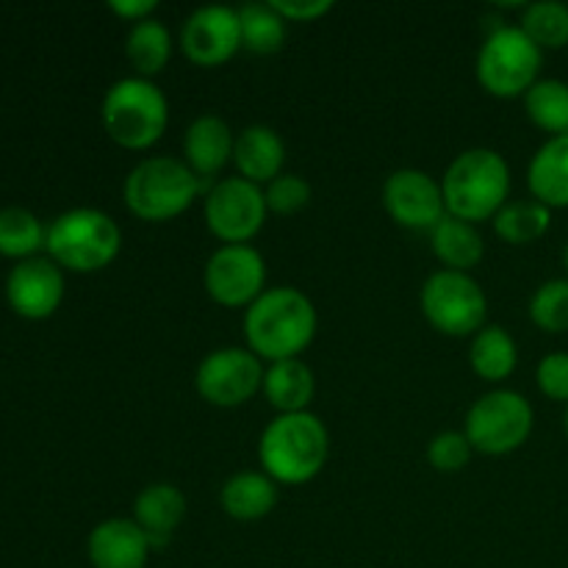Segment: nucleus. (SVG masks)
<instances>
[{"label":"nucleus","instance_id":"nucleus-1","mask_svg":"<svg viewBox=\"0 0 568 568\" xmlns=\"http://www.w3.org/2000/svg\"><path fill=\"white\" fill-rule=\"evenodd\" d=\"M316 308L294 286H272L244 311V338L261 361L297 358L316 336Z\"/></svg>","mask_w":568,"mask_h":568},{"label":"nucleus","instance_id":"nucleus-2","mask_svg":"<svg viewBox=\"0 0 568 568\" xmlns=\"http://www.w3.org/2000/svg\"><path fill=\"white\" fill-rule=\"evenodd\" d=\"M331 458V433L325 422L311 410L277 414L258 438L261 471L277 486L311 483Z\"/></svg>","mask_w":568,"mask_h":568},{"label":"nucleus","instance_id":"nucleus-3","mask_svg":"<svg viewBox=\"0 0 568 568\" xmlns=\"http://www.w3.org/2000/svg\"><path fill=\"white\" fill-rule=\"evenodd\" d=\"M447 214L458 220L486 222L508 203L510 166L494 148H469L449 161L442 178Z\"/></svg>","mask_w":568,"mask_h":568},{"label":"nucleus","instance_id":"nucleus-4","mask_svg":"<svg viewBox=\"0 0 568 568\" xmlns=\"http://www.w3.org/2000/svg\"><path fill=\"white\" fill-rule=\"evenodd\" d=\"M100 120L111 142L128 150H148L164 136L170 103L153 78L128 75L105 89Z\"/></svg>","mask_w":568,"mask_h":568},{"label":"nucleus","instance_id":"nucleus-5","mask_svg":"<svg viewBox=\"0 0 568 568\" xmlns=\"http://www.w3.org/2000/svg\"><path fill=\"white\" fill-rule=\"evenodd\" d=\"M200 194V178L175 155L142 159L122 183L128 211L144 222H166L192 209Z\"/></svg>","mask_w":568,"mask_h":568},{"label":"nucleus","instance_id":"nucleus-6","mask_svg":"<svg viewBox=\"0 0 568 568\" xmlns=\"http://www.w3.org/2000/svg\"><path fill=\"white\" fill-rule=\"evenodd\" d=\"M50 258L72 272H100L120 255L122 231L114 216L100 209H70L48 225Z\"/></svg>","mask_w":568,"mask_h":568},{"label":"nucleus","instance_id":"nucleus-7","mask_svg":"<svg viewBox=\"0 0 568 568\" xmlns=\"http://www.w3.org/2000/svg\"><path fill=\"white\" fill-rule=\"evenodd\" d=\"M544 50L521 26H497L477 50L475 72L480 87L494 98H525L538 81Z\"/></svg>","mask_w":568,"mask_h":568},{"label":"nucleus","instance_id":"nucleus-8","mask_svg":"<svg viewBox=\"0 0 568 568\" xmlns=\"http://www.w3.org/2000/svg\"><path fill=\"white\" fill-rule=\"evenodd\" d=\"M536 414L525 394L514 388H494L469 405L464 433L471 449L483 455H510L530 438Z\"/></svg>","mask_w":568,"mask_h":568},{"label":"nucleus","instance_id":"nucleus-9","mask_svg":"<svg viewBox=\"0 0 568 568\" xmlns=\"http://www.w3.org/2000/svg\"><path fill=\"white\" fill-rule=\"evenodd\" d=\"M419 305L425 320L444 336H475L486 325L488 297L469 272H433L422 286Z\"/></svg>","mask_w":568,"mask_h":568},{"label":"nucleus","instance_id":"nucleus-10","mask_svg":"<svg viewBox=\"0 0 568 568\" xmlns=\"http://www.w3.org/2000/svg\"><path fill=\"white\" fill-rule=\"evenodd\" d=\"M205 225L222 244H250L264 227L266 197L258 183L242 175L222 178L209 189L203 203Z\"/></svg>","mask_w":568,"mask_h":568},{"label":"nucleus","instance_id":"nucleus-11","mask_svg":"<svg viewBox=\"0 0 568 568\" xmlns=\"http://www.w3.org/2000/svg\"><path fill=\"white\" fill-rule=\"evenodd\" d=\"M264 361L247 347L211 349L194 372V388L216 408H239L264 386Z\"/></svg>","mask_w":568,"mask_h":568},{"label":"nucleus","instance_id":"nucleus-12","mask_svg":"<svg viewBox=\"0 0 568 568\" xmlns=\"http://www.w3.org/2000/svg\"><path fill=\"white\" fill-rule=\"evenodd\" d=\"M205 292L225 308H250L266 292V261L253 244H220L203 270Z\"/></svg>","mask_w":568,"mask_h":568},{"label":"nucleus","instance_id":"nucleus-13","mask_svg":"<svg viewBox=\"0 0 568 568\" xmlns=\"http://www.w3.org/2000/svg\"><path fill=\"white\" fill-rule=\"evenodd\" d=\"M383 205L397 225L430 233L447 216L442 183L425 170L403 166L383 183Z\"/></svg>","mask_w":568,"mask_h":568},{"label":"nucleus","instance_id":"nucleus-14","mask_svg":"<svg viewBox=\"0 0 568 568\" xmlns=\"http://www.w3.org/2000/svg\"><path fill=\"white\" fill-rule=\"evenodd\" d=\"M181 48L197 67H220L242 50L239 9L222 3L197 6L183 20Z\"/></svg>","mask_w":568,"mask_h":568},{"label":"nucleus","instance_id":"nucleus-15","mask_svg":"<svg viewBox=\"0 0 568 568\" xmlns=\"http://www.w3.org/2000/svg\"><path fill=\"white\" fill-rule=\"evenodd\" d=\"M6 300L22 320H48L64 300V272L42 255L17 261L6 277Z\"/></svg>","mask_w":568,"mask_h":568},{"label":"nucleus","instance_id":"nucleus-16","mask_svg":"<svg viewBox=\"0 0 568 568\" xmlns=\"http://www.w3.org/2000/svg\"><path fill=\"white\" fill-rule=\"evenodd\" d=\"M150 552V538L125 516L100 521L87 538V558L92 568H148Z\"/></svg>","mask_w":568,"mask_h":568},{"label":"nucleus","instance_id":"nucleus-17","mask_svg":"<svg viewBox=\"0 0 568 568\" xmlns=\"http://www.w3.org/2000/svg\"><path fill=\"white\" fill-rule=\"evenodd\" d=\"M236 133L220 114H200L183 133V161L197 178H211L233 161Z\"/></svg>","mask_w":568,"mask_h":568},{"label":"nucleus","instance_id":"nucleus-18","mask_svg":"<svg viewBox=\"0 0 568 568\" xmlns=\"http://www.w3.org/2000/svg\"><path fill=\"white\" fill-rule=\"evenodd\" d=\"M186 519V497L172 483H150L133 503V521L144 530L153 549L166 547Z\"/></svg>","mask_w":568,"mask_h":568},{"label":"nucleus","instance_id":"nucleus-19","mask_svg":"<svg viewBox=\"0 0 568 568\" xmlns=\"http://www.w3.org/2000/svg\"><path fill=\"white\" fill-rule=\"evenodd\" d=\"M233 164H236L239 175L258 186L275 181L286 164V144H283L281 133L264 122L247 125L242 133H236Z\"/></svg>","mask_w":568,"mask_h":568},{"label":"nucleus","instance_id":"nucleus-20","mask_svg":"<svg viewBox=\"0 0 568 568\" xmlns=\"http://www.w3.org/2000/svg\"><path fill=\"white\" fill-rule=\"evenodd\" d=\"M532 200L547 209H568V136H549L527 164Z\"/></svg>","mask_w":568,"mask_h":568},{"label":"nucleus","instance_id":"nucleus-21","mask_svg":"<svg viewBox=\"0 0 568 568\" xmlns=\"http://www.w3.org/2000/svg\"><path fill=\"white\" fill-rule=\"evenodd\" d=\"M220 505L231 519L258 521L277 505V483L266 471H236L220 488Z\"/></svg>","mask_w":568,"mask_h":568},{"label":"nucleus","instance_id":"nucleus-22","mask_svg":"<svg viewBox=\"0 0 568 568\" xmlns=\"http://www.w3.org/2000/svg\"><path fill=\"white\" fill-rule=\"evenodd\" d=\"M261 392H264V397L270 399V405L277 414H300V410H308L311 399L316 394L314 369L300 358L275 361V364L266 366Z\"/></svg>","mask_w":568,"mask_h":568},{"label":"nucleus","instance_id":"nucleus-23","mask_svg":"<svg viewBox=\"0 0 568 568\" xmlns=\"http://www.w3.org/2000/svg\"><path fill=\"white\" fill-rule=\"evenodd\" d=\"M430 244L436 258L442 261L444 270L469 272L486 255V239L480 236L477 225L458 220V216L447 214L436 227L430 231Z\"/></svg>","mask_w":568,"mask_h":568},{"label":"nucleus","instance_id":"nucleus-24","mask_svg":"<svg viewBox=\"0 0 568 568\" xmlns=\"http://www.w3.org/2000/svg\"><path fill=\"white\" fill-rule=\"evenodd\" d=\"M469 364L477 377L488 383L508 381L519 364V347L514 336L499 325H483L471 336L469 344Z\"/></svg>","mask_w":568,"mask_h":568},{"label":"nucleus","instance_id":"nucleus-25","mask_svg":"<svg viewBox=\"0 0 568 568\" xmlns=\"http://www.w3.org/2000/svg\"><path fill=\"white\" fill-rule=\"evenodd\" d=\"M125 55L133 67L136 75L153 78L170 64L172 55V33L164 20L159 17H148L142 22H133L131 31L125 37Z\"/></svg>","mask_w":568,"mask_h":568},{"label":"nucleus","instance_id":"nucleus-26","mask_svg":"<svg viewBox=\"0 0 568 568\" xmlns=\"http://www.w3.org/2000/svg\"><path fill=\"white\" fill-rule=\"evenodd\" d=\"M286 17L275 9L272 3H253L239 6V26H242V48L250 53L272 55L283 50L286 44Z\"/></svg>","mask_w":568,"mask_h":568},{"label":"nucleus","instance_id":"nucleus-27","mask_svg":"<svg viewBox=\"0 0 568 568\" xmlns=\"http://www.w3.org/2000/svg\"><path fill=\"white\" fill-rule=\"evenodd\" d=\"M552 225V209H547L538 200H508L494 216V231L503 242L532 244L544 236Z\"/></svg>","mask_w":568,"mask_h":568},{"label":"nucleus","instance_id":"nucleus-28","mask_svg":"<svg viewBox=\"0 0 568 568\" xmlns=\"http://www.w3.org/2000/svg\"><path fill=\"white\" fill-rule=\"evenodd\" d=\"M530 122L549 136H568V83L560 78H538L525 94Z\"/></svg>","mask_w":568,"mask_h":568},{"label":"nucleus","instance_id":"nucleus-29","mask_svg":"<svg viewBox=\"0 0 568 568\" xmlns=\"http://www.w3.org/2000/svg\"><path fill=\"white\" fill-rule=\"evenodd\" d=\"M44 239H48V227L39 222L33 211L22 205L0 209V255L17 261L33 258L44 247Z\"/></svg>","mask_w":568,"mask_h":568},{"label":"nucleus","instance_id":"nucleus-30","mask_svg":"<svg viewBox=\"0 0 568 568\" xmlns=\"http://www.w3.org/2000/svg\"><path fill=\"white\" fill-rule=\"evenodd\" d=\"M521 31L541 50H560L568 44V3L536 0L521 11Z\"/></svg>","mask_w":568,"mask_h":568},{"label":"nucleus","instance_id":"nucleus-31","mask_svg":"<svg viewBox=\"0 0 568 568\" xmlns=\"http://www.w3.org/2000/svg\"><path fill=\"white\" fill-rule=\"evenodd\" d=\"M532 325L547 333L568 331V277H552L532 292L530 305Z\"/></svg>","mask_w":568,"mask_h":568},{"label":"nucleus","instance_id":"nucleus-32","mask_svg":"<svg viewBox=\"0 0 568 568\" xmlns=\"http://www.w3.org/2000/svg\"><path fill=\"white\" fill-rule=\"evenodd\" d=\"M471 444L466 438L464 430H444L436 433L427 444V460L436 471H444V475H453V471H460L464 466H469L471 460Z\"/></svg>","mask_w":568,"mask_h":568},{"label":"nucleus","instance_id":"nucleus-33","mask_svg":"<svg viewBox=\"0 0 568 568\" xmlns=\"http://www.w3.org/2000/svg\"><path fill=\"white\" fill-rule=\"evenodd\" d=\"M266 209L275 214H297L311 203V186L305 178L294 175V172H281L275 181L264 186Z\"/></svg>","mask_w":568,"mask_h":568},{"label":"nucleus","instance_id":"nucleus-34","mask_svg":"<svg viewBox=\"0 0 568 568\" xmlns=\"http://www.w3.org/2000/svg\"><path fill=\"white\" fill-rule=\"evenodd\" d=\"M536 383L538 388H541L544 397L568 405V353L566 349H555V353L544 355V358L538 361Z\"/></svg>","mask_w":568,"mask_h":568},{"label":"nucleus","instance_id":"nucleus-35","mask_svg":"<svg viewBox=\"0 0 568 568\" xmlns=\"http://www.w3.org/2000/svg\"><path fill=\"white\" fill-rule=\"evenodd\" d=\"M286 20L311 22L333 9V0H270Z\"/></svg>","mask_w":568,"mask_h":568},{"label":"nucleus","instance_id":"nucleus-36","mask_svg":"<svg viewBox=\"0 0 568 568\" xmlns=\"http://www.w3.org/2000/svg\"><path fill=\"white\" fill-rule=\"evenodd\" d=\"M109 9L114 14H120L122 20H131V22H142L148 17H153V11L159 9L155 0H111Z\"/></svg>","mask_w":568,"mask_h":568},{"label":"nucleus","instance_id":"nucleus-37","mask_svg":"<svg viewBox=\"0 0 568 568\" xmlns=\"http://www.w3.org/2000/svg\"><path fill=\"white\" fill-rule=\"evenodd\" d=\"M564 430H566V438H568V405H566V410H564Z\"/></svg>","mask_w":568,"mask_h":568},{"label":"nucleus","instance_id":"nucleus-38","mask_svg":"<svg viewBox=\"0 0 568 568\" xmlns=\"http://www.w3.org/2000/svg\"><path fill=\"white\" fill-rule=\"evenodd\" d=\"M564 266L568 270V242H566V247H564Z\"/></svg>","mask_w":568,"mask_h":568}]
</instances>
